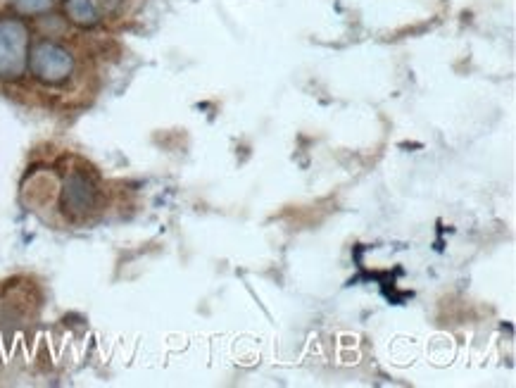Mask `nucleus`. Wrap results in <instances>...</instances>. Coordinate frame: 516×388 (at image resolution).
<instances>
[{
    "label": "nucleus",
    "instance_id": "20e7f679",
    "mask_svg": "<svg viewBox=\"0 0 516 388\" xmlns=\"http://www.w3.org/2000/svg\"><path fill=\"white\" fill-rule=\"evenodd\" d=\"M62 8H65V15L67 20L72 24H77L81 29H91L98 24V10L96 5H93V0H65L62 3Z\"/></svg>",
    "mask_w": 516,
    "mask_h": 388
},
{
    "label": "nucleus",
    "instance_id": "f03ea898",
    "mask_svg": "<svg viewBox=\"0 0 516 388\" xmlns=\"http://www.w3.org/2000/svg\"><path fill=\"white\" fill-rule=\"evenodd\" d=\"M29 70L41 84L60 86L74 74V58L60 43L41 41L29 50Z\"/></svg>",
    "mask_w": 516,
    "mask_h": 388
},
{
    "label": "nucleus",
    "instance_id": "39448f33",
    "mask_svg": "<svg viewBox=\"0 0 516 388\" xmlns=\"http://www.w3.org/2000/svg\"><path fill=\"white\" fill-rule=\"evenodd\" d=\"M53 0H10V8L20 17H39L46 15Z\"/></svg>",
    "mask_w": 516,
    "mask_h": 388
},
{
    "label": "nucleus",
    "instance_id": "7ed1b4c3",
    "mask_svg": "<svg viewBox=\"0 0 516 388\" xmlns=\"http://www.w3.org/2000/svg\"><path fill=\"white\" fill-rule=\"evenodd\" d=\"M98 205V186L84 172H72L62 184L60 208L69 219H84Z\"/></svg>",
    "mask_w": 516,
    "mask_h": 388
},
{
    "label": "nucleus",
    "instance_id": "423d86ee",
    "mask_svg": "<svg viewBox=\"0 0 516 388\" xmlns=\"http://www.w3.org/2000/svg\"><path fill=\"white\" fill-rule=\"evenodd\" d=\"M98 3H100V8H103L105 12H115L122 0H98Z\"/></svg>",
    "mask_w": 516,
    "mask_h": 388
},
{
    "label": "nucleus",
    "instance_id": "f257e3e1",
    "mask_svg": "<svg viewBox=\"0 0 516 388\" xmlns=\"http://www.w3.org/2000/svg\"><path fill=\"white\" fill-rule=\"evenodd\" d=\"M29 27L20 17H0V79L17 81L29 70Z\"/></svg>",
    "mask_w": 516,
    "mask_h": 388
}]
</instances>
